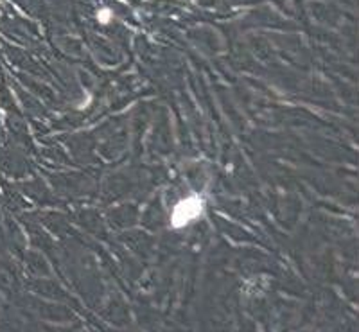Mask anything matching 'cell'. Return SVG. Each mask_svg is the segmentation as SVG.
I'll use <instances>...</instances> for the list:
<instances>
[{"mask_svg": "<svg viewBox=\"0 0 359 332\" xmlns=\"http://www.w3.org/2000/svg\"><path fill=\"white\" fill-rule=\"evenodd\" d=\"M201 212V203L198 200H187L184 203H180L176 207L175 214H172V225L182 226L185 223H189L191 219H194L198 214Z\"/></svg>", "mask_w": 359, "mask_h": 332, "instance_id": "obj_1", "label": "cell"}]
</instances>
